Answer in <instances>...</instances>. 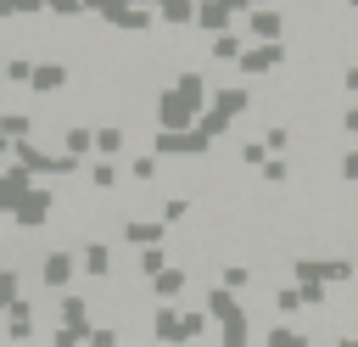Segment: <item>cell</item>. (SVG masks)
Returning <instances> with one entry per match:
<instances>
[{"label": "cell", "mask_w": 358, "mask_h": 347, "mask_svg": "<svg viewBox=\"0 0 358 347\" xmlns=\"http://www.w3.org/2000/svg\"><path fill=\"white\" fill-rule=\"evenodd\" d=\"M67 274H73V257H67V252H56V257L45 263V280H50V285H62Z\"/></svg>", "instance_id": "6da1fadb"}, {"label": "cell", "mask_w": 358, "mask_h": 347, "mask_svg": "<svg viewBox=\"0 0 358 347\" xmlns=\"http://www.w3.org/2000/svg\"><path fill=\"white\" fill-rule=\"evenodd\" d=\"M56 84H62V67H39L34 73V90H56Z\"/></svg>", "instance_id": "7a4b0ae2"}, {"label": "cell", "mask_w": 358, "mask_h": 347, "mask_svg": "<svg viewBox=\"0 0 358 347\" xmlns=\"http://www.w3.org/2000/svg\"><path fill=\"white\" fill-rule=\"evenodd\" d=\"M84 269H90V274H106V246H90V252H84Z\"/></svg>", "instance_id": "3957f363"}, {"label": "cell", "mask_w": 358, "mask_h": 347, "mask_svg": "<svg viewBox=\"0 0 358 347\" xmlns=\"http://www.w3.org/2000/svg\"><path fill=\"white\" fill-rule=\"evenodd\" d=\"M347 84H352V90H358V67H352V73H347Z\"/></svg>", "instance_id": "277c9868"}]
</instances>
